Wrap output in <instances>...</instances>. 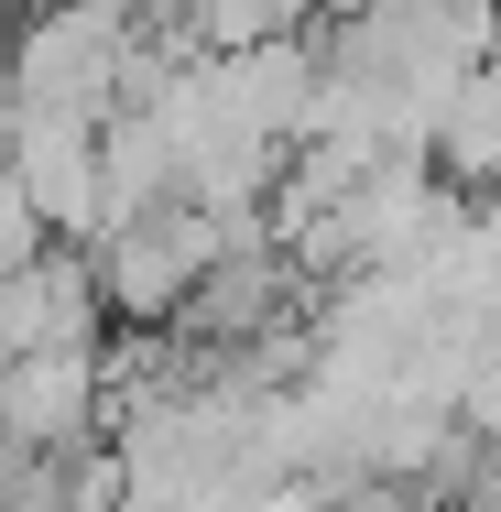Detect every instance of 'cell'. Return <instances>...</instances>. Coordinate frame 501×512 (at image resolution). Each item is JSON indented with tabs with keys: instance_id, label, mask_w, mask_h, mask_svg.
<instances>
[{
	"instance_id": "cell-2",
	"label": "cell",
	"mask_w": 501,
	"mask_h": 512,
	"mask_svg": "<svg viewBox=\"0 0 501 512\" xmlns=\"http://www.w3.org/2000/svg\"><path fill=\"white\" fill-rule=\"evenodd\" d=\"M0 447L11 458H77L99 447V349H33L0 371Z\"/></svg>"
},
{
	"instance_id": "cell-1",
	"label": "cell",
	"mask_w": 501,
	"mask_h": 512,
	"mask_svg": "<svg viewBox=\"0 0 501 512\" xmlns=\"http://www.w3.org/2000/svg\"><path fill=\"white\" fill-rule=\"evenodd\" d=\"M229 240H262V229H229V218H207V207H186V197L99 229V240H88V284H99L109 327H175V306L197 295V273Z\"/></svg>"
},
{
	"instance_id": "cell-4",
	"label": "cell",
	"mask_w": 501,
	"mask_h": 512,
	"mask_svg": "<svg viewBox=\"0 0 501 512\" xmlns=\"http://www.w3.org/2000/svg\"><path fill=\"white\" fill-rule=\"evenodd\" d=\"M0 458H11V447H0Z\"/></svg>"
},
{
	"instance_id": "cell-3",
	"label": "cell",
	"mask_w": 501,
	"mask_h": 512,
	"mask_svg": "<svg viewBox=\"0 0 501 512\" xmlns=\"http://www.w3.org/2000/svg\"><path fill=\"white\" fill-rule=\"evenodd\" d=\"M44 251H55V240H44V218H33V207H22V186L0 175V284H11L22 262H44Z\"/></svg>"
}]
</instances>
